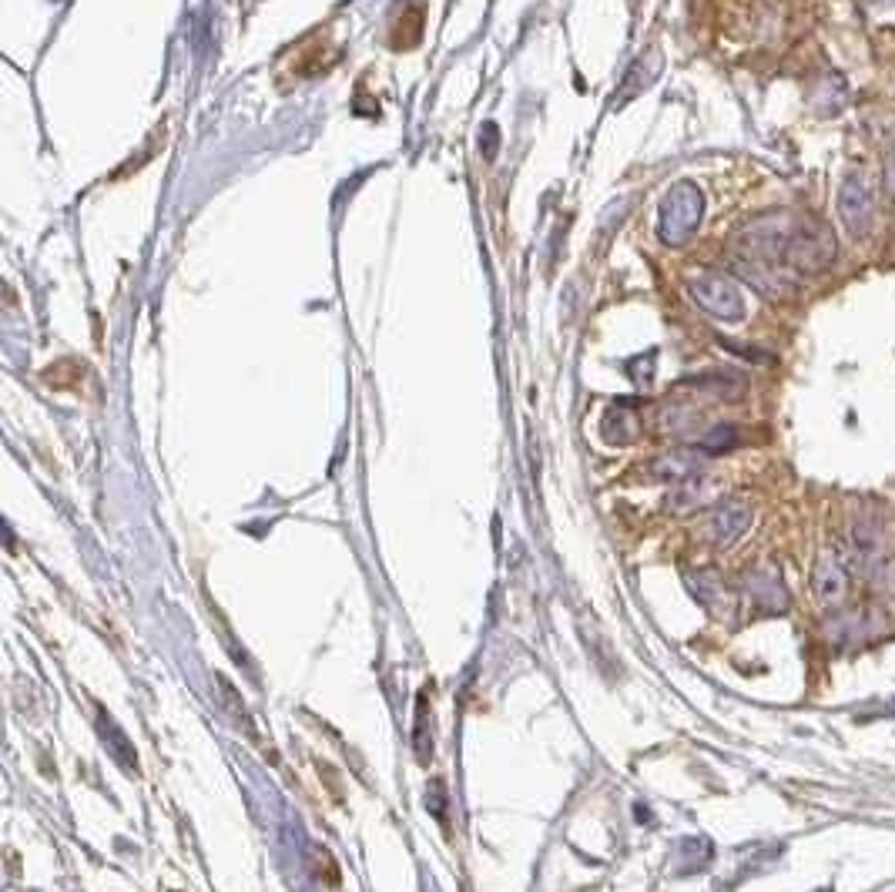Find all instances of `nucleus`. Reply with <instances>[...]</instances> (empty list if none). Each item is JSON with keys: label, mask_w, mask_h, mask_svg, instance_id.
I'll return each instance as SVG.
<instances>
[{"label": "nucleus", "mask_w": 895, "mask_h": 892, "mask_svg": "<svg viewBox=\"0 0 895 892\" xmlns=\"http://www.w3.org/2000/svg\"><path fill=\"white\" fill-rule=\"evenodd\" d=\"M838 219L849 235L862 239L875 219V188L865 172H849L838 185Z\"/></svg>", "instance_id": "f257e3e1"}, {"label": "nucleus", "mask_w": 895, "mask_h": 892, "mask_svg": "<svg viewBox=\"0 0 895 892\" xmlns=\"http://www.w3.org/2000/svg\"><path fill=\"white\" fill-rule=\"evenodd\" d=\"M812 591L815 598L825 604V607H838L841 601H846L849 594V570L846 564H841L838 557L832 554H822L815 570H812Z\"/></svg>", "instance_id": "f03ea898"}, {"label": "nucleus", "mask_w": 895, "mask_h": 892, "mask_svg": "<svg viewBox=\"0 0 895 892\" xmlns=\"http://www.w3.org/2000/svg\"><path fill=\"white\" fill-rule=\"evenodd\" d=\"M698 299L714 312V316H724L731 323L742 316V299H739V292H734V286H728L724 279H705Z\"/></svg>", "instance_id": "7ed1b4c3"}, {"label": "nucleus", "mask_w": 895, "mask_h": 892, "mask_svg": "<svg viewBox=\"0 0 895 892\" xmlns=\"http://www.w3.org/2000/svg\"><path fill=\"white\" fill-rule=\"evenodd\" d=\"M698 212H701V198H698V192H695V188H681V192L671 198V212H667L671 232H674V235H684L688 229H695Z\"/></svg>", "instance_id": "20e7f679"}, {"label": "nucleus", "mask_w": 895, "mask_h": 892, "mask_svg": "<svg viewBox=\"0 0 895 892\" xmlns=\"http://www.w3.org/2000/svg\"><path fill=\"white\" fill-rule=\"evenodd\" d=\"M748 523H752V513L742 503H728V507H721L714 513V531H718L721 544H734V541H739L748 531Z\"/></svg>", "instance_id": "39448f33"}, {"label": "nucleus", "mask_w": 895, "mask_h": 892, "mask_svg": "<svg viewBox=\"0 0 895 892\" xmlns=\"http://www.w3.org/2000/svg\"><path fill=\"white\" fill-rule=\"evenodd\" d=\"M882 551V531H879V523L875 520H856V528H852V554L859 564H872Z\"/></svg>", "instance_id": "423d86ee"}, {"label": "nucleus", "mask_w": 895, "mask_h": 892, "mask_svg": "<svg viewBox=\"0 0 895 892\" xmlns=\"http://www.w3.org/2000/svg\"><path fill=\"white\" fill-rule=\"evenodd\" d=\"M885 591H888V598L895 601V560L885 567Z\"/></svg>", "instance_id": "0eeeda50"}, {"label": "nucleus", "mask_w": 895, "mask_h": 892, "mask_svg": "<svg viewBox=\"0 0 895 892\" xmlns=\"http://www.w3.org/2000/svg\"><path fill=\"white\" fill-rule=\"evenodd\" d=\"M888 188L895 192V159H892V165H888Z\"/></svg>", "instance_id": "6e6552de"}, {"label": "nucleus", "mask_w": 895, "mask_h": 892, "mask_svg": "<svg viewBox=\"0 0 895 892\" xmlns=\"http://www.w3.org/2000/svg\"><path fill=\"white\" fill-rule=\"evenodd\" d=\"M818 892H832V889H818Z\"/></svg>", "instance_id": "1a4fd4ad"}]
</instances>
